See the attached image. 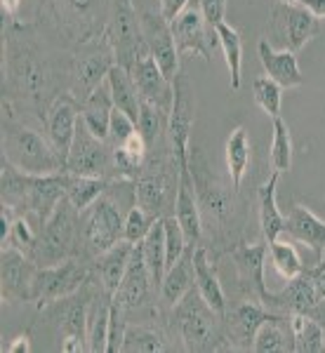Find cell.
Here are the masks:
<instances>
[{
  "label": "cell",
  "instance_id": "1",
  "mask_svg": "<svg viewBox=\"0 0 325 353\" xmlns=\"http://www.w3.org/2000/svg\"><path fill=\"white\" fill-rule=\"evenodd\" d=\"M57 83L52 66L48 64L38 43L31 36V26L8 21L5 31V81L3 104L21 106L36 113L45 125L50 106L57 99Z\"/></svg>",
  "mask_w": 325,
  "mask_h": 353
},
{
  "label": "cell",
  "instance_id": "2",
  "mask_svg": "<svg viewBox=\"0 0 325 353\" xmlns=\"http://www.w3.org/2000/svg\"><path fill=\"white\" fill-rule=\"evenodd\" d=\"M137 205L135 179H111L108 189L81 212V233L85 257L95 259L118 241L128 212Z\"/></svg>",
  "mask_w": 325,
  "mask_h": 353
},
{
  "label": "cell",
  "instance_id": "3",
  "mask_svg": "<svg viewBox=\"0 0 325 353\" xmlns=\"http://www.w3.org/2000/svg\"><path fill=\"white\" fill-rule=\"evenodd\" d=\"M113 0H41L38 24L68 48L106 36Z\"/></svg>",
  "mask_w": 325,
  "mask_h": 353
},
{
  "label": "cell",
  "instance_id": "4",
  "mask_svg": "<svg viewBox=\"0 0 325 353\" xmlns=\"http://www.w3.org/2000/svg\"><path fill=\"white\" fill-rule=\"evenodd\" d=\"M189 170L193 176L198 208H201L203 226H215V241H219L226 250L233 243V229H241L245 221V210L238 198V189H229L213 174L208 161L198 149H191Z\"/></svg>",
  "mask_w": 325,
  "mask_h": 353
},
{
  "label": "cell",
  "instance_id": "5",
  "mask_svg": "<svg viewBox=\"0 0 325 353\" xmlns=\"http://www.w3.org/2000/svg\"><path fill=\"white\" fill-rule=\"evenodd\" d=\"M175 330L186 351H236L226 332V321L208 304L196 288L173 309Z\"/></svg>",
  "mask_w": 325,
  "mask_h": 353
},
{
  "label": "cell",
  "instance_id": "6",
  "mask_svg": "<svg viewBox=\"0 0 325 353\" xmlns=\"http://www.w3.org/2000/svg\"><path fill=\"white\" fill-rule=\"evenodd\" d=\"M3 158L26 174L64 172V161L57 156L48 137L17 121L14 109L3 104Z\"/></svg>",
  "mask_w": 325,
  "mask_h": 353
},
{
  "label": "cell",
  "instance_id": "7",
  "mask_svg": "<svg viewBox=\"0 0 325 353\" xmlns=\"http://www.w3.org/2000/svg\"><path fill=\"white\" fill-rule=\"evenodd\" d=\"M38 266H55L71 257H85L81 210L68 198H61L50 219L41 226L33 252L28 254Z\"/></svg>",
  "mask_w": 325,
  "mask_h": 353
},
{
  "label": "cell",
  "instance_id": "8",
  "mask_svg": "<svg viewBox=\"0 0 325 353\" xmlns=\"http://www.w3.org/2000/svg\"><path fill=\"white\" fill-rule=\"evenodd\" d=\"M99 288L97 276L88 281L78 292L45 306V316L57 323L61 330V351L81 353L88 351V321H90V304Z\"/></svg>",
  "mask_w": 325,
  "mask_h": 353
},
{
  "label": "cell",
  "instance_id": "9",
  "mask_svg": "<svg viewBox=\"0 0 325 353\" xmlns=\"http://www.w3.org/2000/svg\"><path fill=\"white\" fill-rule=\"evenodd\" d=\"M113 66H116V54H113V48L106 36L73 48L71 68H68V94L83 106V101L99 85H104Z\"/></svg>",
  "mask_w": 325,
  "mask_h": 353
},
{
  "label": "cell",
  "instance_id": "10",
  "mask_svg": "<svg viewBox=\"0 0 325 353\" xmlns=\"http://www.w3.org/2000/svg\"><path fill=\"white\" fill-rule=\"evenodd\" d=\"M92 278L95 259L90 257H71L55 266H38L36 278H33L31 301L38 309H45V306L78 292Z\"/></svg>",
  "mask_w": 325,
  "mask_h": 353
},
{
  "label": "cell",
  "instance_id": "11",
  "mask_svg": "<svg viewBox=\"0 0 325 353\" xmlns=\"http://www.w3.org/2000/svg\"><path fill=\"white\" fill-rule=\"evenodd\" d=\"M173 88H175V97L168 118V141L173 146V153L177 163H179V172H181V170H189L191 130H193V118H196V92H193V85L186 78L184 71H179L175 76Z\"/></svg>",
  "mask_w": 325,
  "mask_h": 353
},
{
  "label": "cell",
  "instance_id": "12",
  "mask_svg": "<svg viewBox=\"0 0 325 353\" xmlns=\"http://www.w3.org/2000/svg\"><path fill=\"white\" fill-rule=\"evenodd\" d=\"M106 38L116 54V64L128 71L141 54L149 52L144 36H141V17L137 14L132 0H113Z\"/></svg>",
  "mask_w": 325,
  "mask_h": 353
},
{
  "label": "cell",
  "instance_id": "13",
  "mask_svg": "<svg viewBox=\"0 0 325 353\" xmlns=\"http://www.w3.org/2000/svg\"><path fill=\"white\" fill-rule=\"evenodd\" d=\"M64 172L78 176H106L113 179V146L106 139L92 134V130L85 125L83 116L78 121L76 139L68 151Z\"/></svg>",
  "mask_w": 325,
  "mask_h": 353
},
{
  "label": "cell",
  "instance_id": "14",
  "mask_svg": "<svg viewBox=\"0 0 325 353\" xmlns=\"http://www.w3.org/2000/svg\"><path fill=\"white\" fill-rule=\"evenodd\" d=\"M321 33V19L313 17L299 3H278L271 12V36L281 45L297 54L311 38Z\"/></svg>",
  "mask_w": 325,
  "mask_h": 353
},
{
  "label": "cell",
  "instance_id": "15",
  "mask_svg": "<svg viewBox=\"0 0 325 353\" xmlns=\"http://www.w3.org/2000/svg\"><path fill=\"white\" fill-rule=\"evenodd\" d=\"M229 257L236 264L238 283L241 290L250 299L259 301V304H269V290L264 283V269H266V254H269V243L262 238L257 243H245L236 241L229 250Z\"/></svg>",
  "mask_w": 325,
  "mask_h": 353
},
{
  "label": "cell",
  "instance_id": "16",
  "mask_svg": "<svg viewBox=\"0 0 325 353\" xmlns=\"http://www.w3.org/2000/svg\"><path fill=\"white\" fill-rule=\"evenodd\" d=\"M170 28H173L175 45H177L179 57L193 52L201 57L203 61L213 59V50H215V45H219V41H217L215 28L205 21L198 0H191L184 8V12L170 24Z\"/></svg>",
  "mask_w": 325,
  "mask_h": 353
},
{
  "label": "cell",
  "instance_id": "17",
  "mask_svg": "<svg viewBox=\"0 0 325 353\" xmlns=\"http://www.w3.org/2000/svg\"><path fill=\"white\" fill-rule=\"evenodd\" d=\"M113 297L125 306L128 316L135 311H149L153 306V299L158 297V290L153 285L149 266L144 261V252H141V243H137L132 248L128 271H125L121 288H118V292Z\"/></svg>",
  "mask_w": 325,
  "mask_h": 353
},
{
  "label": "cell",
  "instance_id": "18",
  "mask_svg": "<svg viewBox=\"0 0 325 353\" xmlns=\"http://www.w3.org/2000/svg\"><path fill=\"white\" fill-rule=\"evenodd\" d=\"M141 36L149 48V54L156 59L168 81H175V76L181 71L179 68V52H177L173 28L170 21L163 19L161 12H144L141 14Z\"/></svg>",
  "mask_w": 325,
  "mask_h": 353
},
{
  "label": "cell",
  "instance_id": "19",
  "mask_svg": "<svg viewBox=\"0 0 325 353\" xmlns=\"http://www.w3.org/2000/svg\"><path fill=\"white\" fill-rule=\"evenodd\" d=\"M0 278H3V301H31L33 278H36L38 264L28 254L17 248H3L0 257Z\"/></svg>",
  "mask_w": 325,
  "mask_h": 353
},
{
  "label": "cell",
  "instance_id": "20",
  "mask_svg": "<svg viewBox=\"0 0 325 353\" xmlns=\"http://www.w3.org/2000/svg\"><path fill=\"white\" fill-rule=\"evenodd\" d=\"M78 121H81V104L71 94L57 97L48 111V118H45V137L50 139V144L57 151V156L64 161V165L73 139H76Z\"/></svg>",
  "mask_w": 325,
  "mask_h": 353
},
{
  "label": "cell",
  "instance_id": "21",
  "mask_svg": "<svg viewBox=\"0 0 325 353\" xmlns=\"http://www.w3.org/2000/svg\"><path fill=\"white\" fill-rule=\"evenodd\" d=\"M66 172L57 174H31L28 181V191L21 203L19 214H31L41 221V226L50 219V214L55 212V208L59 205L61 198H66Z\"/></svg>",
  "mask_w": 325,
  "mask_h": 353
},
{
  "label": "cell",
  "instance_id": "22",
  "mask_svg": "<svg viewBox=\"0 0 325 353\" xmlns=\"http://www.w3.org/2000/svg\"><path fill=\"white\" fill-rule=\"evenodd\" d=\"M130 76H132L135 88L141 99L151 101V104L161 106V109L170 113V109H173V97H175L173 81L165 78L161 66L156 64V59H153L149 52L141 54L139 59L130 66Z\"/></svg>",
  "mask_w": 325,
  "mask_h": 353
},
{
  "label": "cell",
  "instance_id": "23",
  "mask_svg": "<svg viewBox=\"0 0 325 353\" xmlns=\"http://www.w3.org/2000/svg\"><path fill=\"white\" fill-rule=\"evenodd\" d=\"M278 313H273L269 309L259 304V301L250 299L238 304L236 309H231V313L226 311L224 321H226V332L233 344V349H253V341L257 330L264 325L266 321L276 318Z\"/></svg>",
  "mask_w": 325,
  "mask_h": 353
},
{
  "label": "cell",
  "instance_id": "24",
  "mask_svg": "<svg viewBox=\"0 0 325 353\" xmlns=\"http://www.w3.org/2000/svg\"><path fill=\"white\" fill-rule=\"evenodd\" d=\"M285 233L295 243L306 245L318 259L325 254V221L316 217L306 205H290L285 214Z\"/></svg>",
  "mask_w": 325,
  "mask_h": 353
},
{
  "label": "cell",
  "instance_id": "25",
  "mask_svg": "<svg viewBox=\"0 0 325 353\" xmlns=\"http://www.w3.org/2000/svg\"><path fill=\"white\" fill-rule=\"evenodd\" d=\"M259 52V61L264 66L266 76L271 81H276L283 90H293V88H302L304 85V76L299 71V61L297 54L290 52V50H276L273 45L262 38L257 45Z\"/></svg>",
  "mask_w": 325,
  "mask_h": 353
},
{
  "label": "cell",
  "instance_id": "26",
  "mask_svg": "<svg viewBox=\"0 0 325 353\" xmlns=\"http://www.w3.org/2000/svg\"><path fill=\"white\" fill-rule=\"evenodd\" d=\"M175 217L179 221L189 245H198L203 241V219L201 208H198L196 189H193L191 170L179 172V186H177V203H175Z\"/></svg>",
  "mask_w": 325,
  "mask_h": 353
},
{
  "label": "cell",
  "instance_id": "27",
  "mask_svg": "<svg viewBox=\"0 0 325 353\" xmlns=\"http://www.w3.org/2000/svg\"><path fill=\"white\" fill-rule=\"evenodd\" d=\"M193 250L196 245H189L179 259L168 269L163 278L161 292H158V301L163 309H175L181 299L186 297L189 290L196 288V273H193Z\"/></svg>",
  "mask_w": 325,
  "mask_h": 353
},
{
  "label": "cell",
  "instance_id": "28",
  "mask_svg": "<svg viewBox=\"0 0 325 353\" xmlns=\"http://www.w3.org/2000/svg\"><path fill=\"white\" fill-rule=\"evenodd\" d=\"M193 273H196V290L201 292V297L208 301L217 313L226 316L224 288H221V283H219L215 264L210 261V250L205 248L203 243H198L196 250H193Z\"/></svg>",
  "mask_w": 325,
  "mask_h": 353
},
{
  "label": "cell",
  "instance_id": "29",
  "mask_svg": "<svg viewBox=\"0 0 325 353\" xmlns=\"http://www.w3.org/2000/svg\"><path fill=\"white\" fill-rule=\"evenodd\" d=\"M132 248H135V243L118 241L113 248H108L106 252L95 257V276L108 294H116L118 288H121L125 271H128V264H130V257H132Z\"/></svg>",
  "mask_w": 325,
  "mask_h": 353
},
{
  "label": "cell",
  "instance_id": "30",
  "mask_svg": "<svg viewBox=\"0 0 325 353\" xmlns=\"http://www.w3.org/2000/svg\"><path fill=\"white\" fill-rule=\"evenodd\" d=\"M281 172H273L266 176V181L257 189V201H259V226H262V238L266 243L278 241L285 233V214L278 210L276 203V184Z\"/></svg>",
  "mask_w": 325,
  "mask_h": 353
},
{
  "label": "cell",
  "instance_id": "31",
  "mask_svg": "<svg viewBox=\"0 0 325 353\" xmlns=\"http://www.w3.org/2000/svg\"><path fill=\"white\" fill-rule=\"evenodd\" d=\"M113 109H116V104H113L111 90H108L106 83L99 85V88L83 101V106H81L83 121L92 130V134H97L99 139L108 141V121H111Z\"/></svg>",
  "mask_w": 325,
  "mask_h": 353
},
{
  "label": "cell",
  "instance_id": "32",
  "mask_svg": "<svg viewBox=\"0 0 325 353\" xmlns=\"http://www.w3.org/2000/svg\"><path fill=\"white\" fill-rule=\"evenodd\" d=\"M111 299L104 288H97L92 304H90V321H88V351L106 353L108 339V313H111Z\"/></svg>",
  "mask_w": 325,
  "mask_h": 353
},
{
  "label": "cell",
  "instance_id": "33",
  "mask_svg": "<svg viewBox=\"0 0 325 353\" xmlns=\"http://www.w3.org/2000/svg\"><path fill=\"white\" fill-rule=\"evenodd\" d=\"M253 351L257 353H283V351H295L293 341V330H290V318L288 313L266 321L264 325L257 330L253 341Z\"/></svg>",
  "mask_w": 325,
  "mask_h": 353
},
{
  "label": "cell",
  "instance_id": "34",
  "mask_svg": "<svg viewBox=\"0 0 325 353\" xmlns=\"http://www.w3.org/2000/svg\"><path fill=\"white\" fill-rule=\"evenodd\" d=\"M106 85H108V90H111V97H113V104H116V109L125 111L137 123V118H139L141 97H139V92H137L135 81H132V76H130L128 68H123L121 64L113 66L111 71H108V76H106Z\"/></svg>",
  "mask_w": 325,
  "mask_h": 353
},
{
  "label": "cell",
  "instance_id": "35",
  "mask_svg": "<svg viewBox=\"0 0 325 353\" xmlns=\"http://www.w3.org/2000/svg\"><path fill=\"white\" fill-rule=\"evenodd\" d=\"M290 330L297 353H321L325 351V330L318 318L309 313H290Z\"/></svg>",
  "mask_w": 325,
  "mask_h": 353
},
{
  "label": "cell",
  "instance_id": "36",
  "mask_svg": "<svg viewBox=\"0 0 325 353\" xmlns=\"http://www.w3.org/2000/svg\"><path fill=\"white\" fill-rule=\"evenodd\" d=\"M215 33H217V41H219L221 52H224L226 66H229L231 90L238 92V90H241V83H243V38H241V33H238L233 26L226 24V21L217 24Z\"/></svg>",
  "mask_w": 325,
  "mask_h": 353
},
{
  "label": "cell",
  "instance_id": "37",
  "mask_svg": "<svg viewBox=\"0 0 325 353\" xmlns=\"http://www.w3.org/2000/svg\"><path fill=\"white\" fill-rule=\"evenodd\" d=\"M224 153H226V170H229L233 189H241L245 174H248V168H250V156H253L248 130L245 128L233 130L229 134V139H226Z\"/></svg>",
  "mask_w": 325,
  "mask_h": 353
},
{
  "label": "cell",
  "instance_id": "38",
  "mask_svg": "<svg viewBox=\"0 0 325 353\" xmlns=\"http://www.w3.org/2000/svg\"><path fill=\"white\" fill-rule=\"evenodd\" d=\"M141 252H144V261L149 266V273L153 278V285L161 292L163 278L168 273V254H165V229L163 219H158L149 231V236L141 241Z\"/></svg>",
  "mask_w": 325,
  "mask_h": 353
},
{
  "label": "cell",
  "instance_id": "39",
  "mask_svg": "<svg viewBox=\"0 0 325 353\" xmlns=\"http://www.w3.org/2000/svg\"><path fill=\"white\" fill-rule=\"evenodd\" d=\"M108 184H111V179H106V176H78V174H68L66 198L83 212L85 208H90V205H92L97 198H99L101 193L108 189Z\"/></svg>",
  "mask_w": 325,
  "mask_h": 353
},
{
  "label": "cell",
  "instance_id": "40",
  "mask_svg": "<svg viewBox=\"0 0 325 353\" xmlns=\"http://www.w3.org/2000/svg\"><path fill=\"white\" fill-rule=\"evenodd\" d=\"M168 118H170V113L165 111V109H161V106L151 104V101H146V99L139 101V118H137V130H139V134L146 139L149 149L168 137Z\"/></svg>",
  "mask_w": 325,
  "mask_h": 353
},
{
  "label": "cell",
  "instance_id": "41",
  "mask_svg": "<svg viewBox=\"0 0 325 353\" xmlns=\"http://www.w3.org/2000/svg\"><path fill=\"white\" fill-rule=\"evenodd\" d=\"M125 353H161L168 351V341L165 334L156 327L146 325H128L125 330V341H123Z\"/></svg>",
  "mask_w": 325,
  "mask_h": 353
},
{
  "label": "cell",
  "instance_id": "42",
  "mask_svg": "<svg viewBox=\"0 0 325 353\" xmlns=\"http://www.w3.org/2000/svg\"><path fill=\"white\" fill-rule=\"evenodd\" d=\"M269 257H271L273 269L281 273L285 281L297 278L299 273L306 269L304 261H302V257H299V252H297V248L288 241H281V238L269 243Z\"/></svg>",
  "mask_w": 325,
  "mask_h": 353
},
{
  "label": "cell",
  "instance_id": "43",
  "mask_svg": "<svg viewBox=\"0 0 325 353\" xmlns=\"http://www.w3.org/2000/svg\"><path fill=\"white\" fill-rule=\"evenodd\" d=\"M273 121V139H271V165L276 172H288L293 168V137H290L288 123L281 116L271 118Z\"/></svg>",
  "mask_w": 325,
  "mask_h": 353
},
{
  "label": "cell",
  "instance_id": "44",
  "mask_svg": "<svg viewBox=\"0 0 325 353\" xmlns=\"http://www.w3.org/2000/svg\"><path fill=\"white\" fill-rule=\"evenodd\" d=\"M38 233H41V221L31 214H19L14 219L12 229H10L8 241L3 243V248H17L24 254H31L33 248H36Z\"/></svg>",
  "mask_w": 325,
  "mask_h": 353
},
{
  "label": "cell",
  "instance_id": "45",
  "mask_svg": "<svg viewBox=\"0 0 325 353\" xmlns=\"http://www.w3.org/2000/svg\"><path fill=\"white\" fill-rule=\"evenodd\" d=\"M253 97L257 106L269 118L281 116V101H283V88L269 76H257L253 81Z\"/></svg>",
  "mask_w": 325,
  "mask_h": 353
},
{
  "label": "cell",
  "instance_id": "46",
  "mask_svg": "<svg viewBox=\"0 0 325 353\" xmlns=\"http://www.w3.org/2000/svg\"><path fill=\"white\" fill-rule=\"evenodd\" d=\"M128 311L116 297L111 299V313H108V339L106 353H121L125 341V330H128Z\"/></svg>",
  "mask_w": 325,
  "mask_h": 353
},
{
  "label": "cell",
  "instance_id": "47",
  "mask_svg": "<svg viewBox=\"0 0 325 353\" xmlns=\"http://www.w3.org/2000/svg\"><path fill=\"white\" fill-rule=\"evenodd\" d=\"M158 219H153L146 210H141L139 205H135L132 210L128 212V217H125V226H123V241L128 243H141L146 236H149V231L153 229V224H156Z\"/></svg>",
  "mask_w": 325,
  "mask_h": 353
},
{
  "label": "cell",
  "instance_id": "48",
  "mask_svg": "<svg viewBox=\"0 0 325 353\" xmlns=\"http://www.w3.org/2000/svg\"><path fill=\"white\" fill-rule=\"evenodd\" d=\"M163 229H165V254H168V269H170L184 254V250L189 248V241H186L184 231H181L175 214L163 217Z\"/></svg>",
  "mask_w": 325,
  "mask_h": 353
},
{
  "label": "cell",
  "instance_id": "49",
  "mask_svg": "<svg viewBox=\"0 0 325 353\" xmlns=\"http://www.w3.org/2000/svg\"><path fill=\"white\" fill-rule=\"evenodd\" d=\"M137 132V123L121 109H113L111 121H108V144L111 146H121L125 144L130 134Z\"/></svg>",
  "mask_w": 325,
  "mask_h": 353
},
{
  "label": "cell",
  "instance_id": "50",
  "mask_svg": "<svg viewBox=\"0 0 325 353\" xmlns=\"http://www.w3.org/2000/svg\"><path fill=\"white\" fill-rule=\"evenodd\" d=\"M203 10V17L210 26H217L226 19V0H198Z\"/></svg>",
  "mask_w": 325,
  "mask_h": 353
},
{
  "label": "cell",
  "instance_id": "51",
  "mask_svg": "<svg viewBox=\"0 0 325 353\" xmlns=\"http://www.w3.org/2000/svg\"><path fill=\"white\" fill-rule=\"evenodd\" d=\"M306 273H309L311 285L316 290V297L325 301V254L313 266H306Z\"/></svg>",
  "mask_w": 325,
  "mask_h": 353
},
{
  "label": "cell",
  "instance_id": "52",
  "mask_svg": "<svg viewBox=\"0 0 325 353\" xmlns=\"http://www.w3.org/2000/svg\"><path fill=\"white\" fill-rule=\"evenodd\" d=\"M189 3H191V0H158V12L163 14L165 21H170V24H173L177 17L184 12V8Z\"/></svg>",
  "mask_w": 325,
  "mask_h": 353
},
{
  "label": "cell",
  "instance_id": "53",
  "mask_svg": "<svg viewBox=\"0 0 325 353\" xmlns=\"http://www.w3.org/2000/svg\"><path fill=\"white\" fill-rule=\"evenodd\" d=\"M10 353H28L31 351V337H28V332L19 334V337L12 339V344L8 346Z\"/></svg>",
  "mask_w": 325,
  "mask_h": 353
},
{
  "label": "cell",
  "instance_id": "54",
  "mask_svg": "<svg viewBox=\"0 0 325 353\" xmlns=\"http://www.w3.org/2000/svg\"><path fill=\"white\" fill-rule=\"evenodd\" d=\"M0 5H3V19L14 21L17 19V12H19L21 0H0Z\"/></svg>",
  "mask_w": 325,
  "mask_h": 353
},
{
  "label": "cell",
  "instance_id": "55",
  "mask_svg": "<svg viewBox=\"0 0 325 353\" xmlns=\"http://www.w3.org/2000/svg\"><path fill=\"white\" fill-rule=\"evenodd\" d=\"M302 8H306L313 17L318 19H325V0H302Z\"/></svg>",
  "mask_w": 325,
  "mask_h": 353
},
{
  "label": "cell",
  "instance_id": "56",
  "mask_svg": "<svg viewBox=\"0 0 325 353\" xmlns=\"http://www.w3.org/2000/svg\"><path fill=\"white\" fill-rule=\"evenodd\" d=\"M281 3H302V0H281Z\"/></svg>",
  "mask_w": 325,
  "mask_h": 353
}]
</instances>
